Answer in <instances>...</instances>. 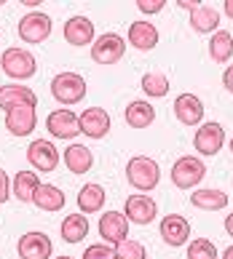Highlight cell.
I'll return each mask as SVG.
<instances>
[{
	"label": "cell",
	"mask_w": 233,
	"mask_h": 259,
	"mask_svg": "<svg viewBox=\"0 0 233 259\" xmlns=\"http://www.w3.org/2000/svg\"><path fill=\"white\" fill-rule=\"evenodd\" d=\"M22 3H24L27 8H35V6H41V0H22Z\"/></svg>",
	"instance_id": "obj_39"
},
{
	"label": "cell",
	"mask_w": 233,
	"mask_h": 259,
	"mask_svg": "<svg viewBox=\"0 0 233 259\" xmlns=\"http://www.w3.org/2000/svg\"><path fill=\"white\" fill-rule=\"evenodd\" d=\"M222 85H225V91L233 94V64L225 70V75H222Z\"/></svg>",
	"instance_id": "obj_35"
},
{
	"label": "cell",
	"mask_w": 233,
	"mask_h": 259,
	"mask_svg": "<svg viewBox=\"0 0 233 259\" xmlns=\"http://www.w3.org/2000/svg\"><path fill=\"white\" fill-rule=\"evenodd\" d=\"M83 259H115V248L113 246H105V243H96V246L86 248Z\"/></svg>",
	"instance_id": "obj_32"
},
{
	"label": "cell",
	"mask_w": 233,
	"mask_h": 259,
	"mask_svg": "<svg viewBox=\"0 0 233 259\" xmlns=\"http://www.w3.org/2000/svg\"><path fill=\"white\" fill-rule=\"evenodd\" d=\"M115 259H145V246L126 238L115 246Z\"/></svg>",
	"instance_id": "obj_31"
},
{
	"label": "cell",
	"mask_w": 233,
	"mask_h": 259,
	"mask_svg": "<svg viewBox=\"0 0 233 259\" xmlns=\"http://www.w3.org/2000/svg\"><path fill=\"white\" fill-rule=\"evenodd\" d=\"M51 94L59 104H78L86 97V80L78 72H59L51 80Z\"/></svg>",
	"instance_id": "obj_2"
},
{
	"label": "cell",
	"mask_w": 233,
	"mask_h": 259,
	"mask_svg": "<svg viewBox=\"0 0 233 259\" xmlns=\"http://www.w3.org/2000/svg\"><path fill=\"white\" fill-rule=\"evenodd\" d=\"M99 235L110 246H118L121 241L129 238V219L121 211H105L99 217Z\"/></svg>",
	"instance_id": "obj_9"
},
{
	"label": "cell",
	"mask_w": 233,
	"mask_h": 259,
	"mask_svg": "<svg viewBox=\"0 0 233 259\" xmlns=\"http://www.w3.org/2000/svg\"><path fill=\"white\" fill-rule=\"evenodd\" d=\"M129 43L134 46L137 51H150L158 46V30H155V24L150 22H134L129 27Z\"/></svg>",
	"instance_id": "obj_19"
},
{
	"label": "cell",
	"mask_w": 233,
	"mask_h": 259,
	"mask_svg": "<svg viewBox=\"0 0 233 259\" xmlns=\"http://www.w3.org/2000/svg\"><path fill=\"white\" fill-rule=\"evenodd\" d=\"M51 35V19L41 11H32V14H24L19 19V37L24 43H43L46 37Z\"/></svg>",
	"instance_id": "obj_6"
},
{
	"label": "cell",
	"mask_w": 233,
	"mask_h": 259,
	"mask_svg": "<svg viewBox=\"0 0 233 259\" xmlns=\"http://www.w3.org/2000/svg\"><path fill=\"white\" fill-rule=\"evenodd\" d=\"M35 126H38L35 107H16L11 112H6V128L14 137H27L30 131H35Z\"/></svg>",
	"instance_id": "obj_17"
},
{
	"label": "cell",
	"mask_w": 233,
	"mask_h": 259,
	"mask_svg": "<svg viewBox=\"0 0 233 259\" xmlns=\"http://www.w3.org/2000/svg\"><path fill=\"white\" fill-rule=\"evenodd\" d=\"M137 6L142 14H158L163 8V0H137Z\"/></svg>",
	"instance_id": "obj_33"
},
{
	"label": "cell",
	"mask_w": 233,
	"mask_h": 259,
	"mask_svg": "<svg viewBox=\"0 0 233 259\" xmlns=\"http://www.w3.org/2000/svg\"><path fill=\"white\" fill-rule=\"evenodd\" d=\"M16 251L22 259H51V238L46 233H38V230L24 233L19 238Z\"/></svg>",
	"instance_id": "obj_10"
},
{
	"label": "cell",
	"mask_w": 233,
	"mask_h": 259,
	"mask_svg": "<svg viewBox=\"0 0 233 259\" xmlns=\"http://www.w3.org/2000/svg\"><path fill=\"white\" fill-rule=\"evenodd\" d=\"M222 142H225V128L220 123H204V126L196 131V139H193V147L201 155H217L222 150Z\"/></svg>",
	"instance_id": "obj_8"
},
{
	"label": "cell",
	"mask_w": 233,
	"mask_h": 259,
	"mask_svg": "<svg viewBox=\"0 0 233 259\" xmlns=\"http://www.w3.org/2000/svg\"><path fill=\"white\" fill-rule=\"evenodd\" d=\"M16 107H38L35 91L27 89V85H19V83L0 85V110L11 112Z\"/></svg>",
	"instance_id": "obj_7"
},
{
	"label": "cell",
	"mask_w": 233,
	"mask_h": 259,
	"mask_svg": "<svg viewBox=\"0 0 233 259\" xmlns=\"http://www.w3.org/2000/svg\"><path fill=\"white\" fill-rule=\"evenodd\" d=\"M32 203L38 208H43V211H59L64 206V193L59 187H54V185H41Z\"/></svg>",
	"instance_id": "obj_27"
},
{
	"label": "cell",
	"mask_w": 233,
	"mask_h": 259,
	"mask_svg": "<svg viewBox=\"0 0 233 259\" xmlns=\"http://www.w3.org/2000/svg\"><path fill=\"white\" fill-rule=\"evenodd\" d=\"M209 54H212L215 62L225 64L230 59V54H233V35L225 32V30H217L215 35H212V40H209Z\"/></svg>",
	"instance_id": "obj_28"
},
{
	"label": "cell",
	"mask_w": 233,
	"mask_h": 259,
	"mask_svg": "<svg viewBox=\"0 0 233 259\" xmlns=\"http://www.w3.org/2000/svg\"><path fill=\"white\" fill-rule=\"evenodd\" d=\"M46 128L54 134L56 139H75L81 134V123H78L75 112L70 110H54L46 118Z\"/></svg>",
	"instance_id": "obj_13"
},
{
	"label": "cell",
	"mask_w": 233,
	"mask_h": 259,
	"mask_svg": "<svg viewBox=\"0 0 233 259\" xmlns=\"http://www.w3.org/2000/svg\"><path fill=\"white\" fill-rule=\"evenodd\" d=\"M161 238L169 246H182L190 238V222L180 214H169L161 219Z\"/></svg>",
	"instance_id": "obj_16"
},
{
	"label": "cell",
	"mask_w": 233,
	"mask_h": 259,
	"mask_svg": "<svg viewBox=\"0 0 233 259\" xmlns=\"http://www.w3.org/2000/svg\"><path fill=\"white\" fill-rule=\"evenodd\" d=\"M0 67H3V72L8 75V78H14V80H27V78H32V75L38 72L35 56L30 51H24V49L3 51V56H0Z\"/></svg>",
	"instance_id": "obj_3"
},
{
	"label": "cell",
	"mask_w": 233,
	"mask_h": 259,
	"mask_svg": "<svg viewBox=\"0 0 233 259\" xmlns=\"http://www.w3.org/2000/svg\"><path fill=\"white\" fill-rule=\"evenodd\" d=\"M78 123H81V134H86V137H91V139H102V137H108V131H110V115L102 107L83 110Z\"/></svg>",
	"instance_id": "obj_12"
},
{
	"label": "cell",
	"mask_w": 233,
	"mask_h": 259,
	"mask_svg": "<svg viewBox=\"0 0 233 259\" xmlns=\"http://www.w3.org/2000/svg\"><path fill=\"white\" fill-rule=\"evenodd\" d=\"M62 238L67 243H81L86 235H89V219H86L83 214H70V217H64V222H62Z\"/></svg>",
	"instance_id": "obj_25"
},
{
	"label": "cell",
	"mask_w": 233,
	"mask_h": 259,
	"mask_svg": "<svg viewBox=\"0 0 233 259\" xmlns=\"http://www.w3.org/2000/svg\"><path fill=\"white\" fill-rule=\"evenodd\" d=\"M188 259H217V246L209 238H196L188 246Z\"/></svg>",
	"instance_id": "obj_30"
},
{
	"label": "cell",
	"mask_w": 233,
	"mask_h": 259,
	"mask_svg": "<svg viewBox=\"0 0 233 259\" xmlns=\"http://www.w3.org/2000/svg\"><path fill=\"white\" fill-rule=\"evenodd\" d=\"M126 54V43L121 35L115 32H105L96 37V43L91 46V59L102 67H110V64H118Z\"/></svg>",
	"instance_id": "obj_5"
},
{
	"label": "cell",
	"mask_w": 233,
	"mask_h": 259,
	"mask_svg": "<svg viewBox=\"0 0 233 259\" xmlns=\"http://www.w3.org/2000/svg\"><path fill=\"white\" fill-rule=\"evenodd\" d=\"M230 152H233V139H230Z\"/></svg>",
	"instance_id": "obj_42"
},
{
	"label": "cell",
	"mask_w": 233,
	"mask_h": 259,
	"mask_svg": "<svg viewBox=\"0 0 233 259\" xmlns=\"http://www.w3.org/2000/svg\"><path fill=\"white\" fill-rule=\"evenodd\" d=\"M27 160L32 163V168L38 171H54L59 166V150H56L48 139H35L27 147Z\"/></svg>",
	"instance_id": "obj_11"
},
{
	"label": "cell",
	"mask_w": 233,
	"mask_h": 259,
	"mask_svg": "<svg viewBox=\"0 0 233 259\" xmlns=\"http://www.w3.org/2000/svg\"><path fill=\"white\" fill-rule=\"evenodd\" d=\"M8 193H11V182H8V174L0 168V203L8 200Z\"/></svg>",
	"instance_id": "obj_34"
},
{
	"label": "cell",
	"mask_w": 233,
	"mask_h": 259,
	"mask_svg": "<svg viewBox=\"0 0 233 259\" xmlns=\"http://www.w3.org/2000/svg\"><path fill=\"white\" fill-rule=\"evenodd\" d=\"M220 24V11L215 6H198L196 11H190V27L196 32H215Z\"/></svg>",
	"instance_id": "obj_23"
},
{
	"label": "cell",
	"mask_w": 233,
	"mask_h": 259,
	"mask_svg": "<svg viewBox=\"0 0 233 259\" xmlns=\"http://www.w3.org/2000/svg\"><path fill=\"white\" fill-rule=\"evenodd\" d=\"M105 206V190L91 182V185H83L81 193H78V208H81V214H96Z\"/></svg>",
	"instance_id": "obj_22"
},
{
	"label": "cell",
	"mask_w": 233,
	"mask_h": 259,
	"mask_svg": "<svg viewBox=\"0 0 233 259\" xmlns=\"http://www.w3.org/2000/svg\"><path fill=\"white\" fill-rule=\"evenodd\" d=\"M222 259H233V246L225 248V254H222Z\"/></svg>",
	"instance_id": "obj_40"
},
{
	"label": "cell",
	"mask_w": 233,
	"mask_h": 259,
	"mask_svg": "<svg viewBox=\"0 0 233 259\" xmlns=\"http://www.w3.org/2000/svg\"><path fill=\"white\" fill-rule=\"evenodd\" d=\"M225 233L233 238V214H228V217H225Z\"/></svg>",
	"instance_id": "obj_37"
},
{
	"label": "cell",
	"mask_w": 233,
	"mask_h": 259,
	"mask_svg": "<svg viewBox=\"0 0 233 259\" xmlns=\"http://www.w3.org/2000/svg\"><path fill=\"white\" fill-rule=\"evenodd\" d=\"M64 163L73 174H86L94 166V155L86 145H70L64 150Z\"/></svg>",
	"instance_id": "obj_20"
},
{
	"label": "cell",
	"mask_w": 233,
	"mask_h": 259,
	"mask_svg": "<svg viewBox=\"0 0 233 259\" xmlns=\"http://www.w3.org/2000/svg\"><path fill=\"white\" fill-rule=\"evenodd\" d=\"M153 120H155V110L148 102H131L126 107V123L131 128H148Z\"/></svg>",
	"instance_id": "obj_26"
},
{
	"label": "cell",
	"mask_w": 233,
	"mask_h": 259,
	"mask_svg": "<svg viewBox=\"0 0 233 259\" xmlns=\"http://www.w3.org/2000/svg\"><path fill=\"white\" fill-rule=\"evenodd\" d=\"M225 16L233 19V0H225Z\"/></svg>",
	"instance_id": "obj_38"
},
{
	"label": "cell",
	"mask_w": 233,
	"mask_h": 259,
	"mask_svg": "<svg viewBox=\"0 0 233 259\" xmlns=\"http://www.w3.org/2000/svg\"><path fill=\"white\" fill-rule=\"evenodd\" d=\"M190 203L196 208H204V211H220L228 206V195L222 190H215V187H204V190H196L190 195Z\"/></svg>",
	"instance_id": "obj_21"
},
{
	"label": "cell",
	"mask_w": 233,
	"mask_h": 259,
	"mask_svg": "<svg viewBox=\"0 0 233 259\" xmlns=\"http://www.w3.org/2000/svg\"><path fill=\"white\" fill-rule=\"evenodd\" d=\"M41 185L43 182L38 179V174H32V171H19V174L14 177V195L22 200V203H32Z\"/></svg>",
	"instance_id": "obj_24"
},
{
	"label": "cell",
	"mask_w": 233,
	"mask_h": 259,
	"mask_svg": "<svg viewBox=\"0 0 233 259\" xmlns=\"http://www.w3.org/2000/svg\"><path fill=\"white\" fill-rule=\"evenodd\" d=\"M126 179L131 182L134 190L140 193H150V190L158 187V179H161V168L158 163L148 155H137L126 163Z\"/></svg>",
	"instance_id": "obj_1"
},
{
	"label": "cell",
	"mask_w": 233,
	"mask_h": 259,
	"mask_svg": "<svg viewBox=\"0 0 233 259\" xmlns=\"http://www.w3.org/2000/svg\"><path fill=\"white\" fill-rule=\"evenodd\" d=\"M174 115L182 126H198L204 118V104L196 94H180L174 99Z\"/></svg>",
	"instance_id": "obj_15"
},
{
	"label": "cell",
	"mask_w": 233,
	"mask_h": 259,
	"mask_svg": "<svg viewBox=\"0 0 233 259\" xmlns=\"http://www.w3.org/2000/svg\"><path fill=\"white\" fill-rule=\"evenodd\" d=\"M140 85H142V91L148 94V97H167L169 94V78L163 72H158V70L145 72Z\"/></svg>",
	"instance_id": "obj_29"
},
{
	"label": "cell",
	"mask_w": 233,
	"mask_h": 259,
	"mask_svg": "<svg viewBox=\"0 0 233 259\" xmlns=\"http://www.w3.org/2000/svg\"><path fill=\"white\" fill-rule=\"evenodd\" d=\"M204 177H207V166H204V160L196 158V155H182V158L172 166V182H174L180 190L196 187Z\"/></svg>",
	"instance_id": "obj_4"
},
{
	"label": "cell",
	"mask_w": 233,
	"mask_h": 259,
	"mask_svg": "<svg viewBox=\"0 0 233 259\" xmlns=\"http://www.w3.org/2000/svg\"><path fill=\"white\" fill-rule=\"evenodd\" d=\"M180 8H188V11H196L198 0H180Z\"/></svg>",
	"instance_id": "obj_36"
},
{
	"label": "cell",
	"mask_w": 233,
	"mask_h": 259,
	"mask_svg": "<svg viewBox=\"0 0 233 259\" xmlns=\"http://www.w3.org/2000/svg\"><path fill=\"white\" fill-rule=\"evenodd\" d=\"M56 259H73V256H56Z\"/></svg>",
	"instance_id": "obj_41"
},
{
	"label": "cell",
	"mask_w": 233,
	"mask_h": 259,
	"mask_svg": "<svg viewBox=\"0 0 233 259\" xmlns=\"http://www.w3.org/2000/svg\"><path fill=\"white\" fill-rule=\"evenodd\" d=\"M64 40L70 46H89L94 40V24L86 16H73L64 24Z\"/></svg>",
	"instance_id": "obj_18"
},
{
	"label": "cell",
	"mask_w": 233,
	"mask_h": 259,
	"mask_svg": "<svg viewBox=\"0 0 233 259\" xmlns=\"http://www.w3.org/2000/svg\"><path fill=\"white\" fill-rule=\"evenodd\" d=\"M126 219H131L134 225H150L155 214H158V206L155 200L148 195H129L126 198V208H123Z\"/></svg>",
	"instance_id": "obj_14"
}]
</instances>
